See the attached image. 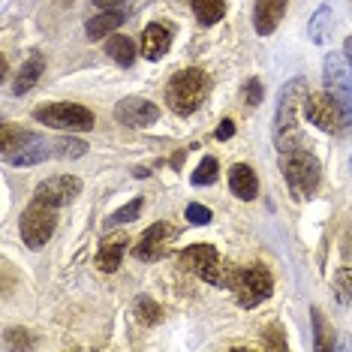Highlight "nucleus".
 I'll use <instances>...</instances> for the list:
<instances>
[{
  "label": "nucleus",
  "mask_w": 352,
  "mask_h": 352,
  "mask_svg": "<svg viewBox=\"0 0 352 352\" xmlns=\"http://www.w3.org/2000/svg\"><path fill=\"white\" fill-rule=\"evenodd\" d=\"M307 97V82L304 78H292L289 85H283L274 111V145L280 154L301 148V133H298V102Z\"/></svg>",
  "instance_id": "obj_1"
},
{
  "label": "nucleus",
  "mask_w": 352,
  "mask_h": 352,
  "mask_svg": "<svg viewBox=\"0 0 352 352\" xmlns=\"http://www.w3.org/2000/svg\"><path fill=\"white\" fill-rule=\"evenodd\" d=\"M208 91H211V78L202 69H181L166 87V100L175 115H193L205 102Z\"/></svg>",
  "instance_id": "obj_2"
},
{
  "label": "nucleus",
  "mask_w": 352,
  "mask_h": 352,
  "mask_svg": "<svg viewBox=\"0 0 352 352\" xmlns=\"http://www.w3.org/2000/svg\"><path fill=\"white\" fill-rule=\"evenodd\" d=\"M280 169H283L286 181H289V187H292L301 199H310V196H314L316 187H319V181H322L319 160H316L314 154H307L304 148L283 154V163H280Z\"/></svg>",
  "instance_id": "obj_3"
},
{
  "label": "nucleus",
  "mask_w": 352,
  "mask_h": 352,
  "mask_svg": "<svg viewBox=\"0 0 352 352\" xmlns=\"http://www.w3.org/2000/svg\"><path fill=\"white\" fill-rule=\"evenodd\" d=\"M54 229H58V211H54V205L43 202V199H34L28 205V211L21 214V241L30 250H39V247L49 244Z\"/></svg>",
  "instance_id": "obj_4"
},
{
  "label": "nucleus",
  "mask_w": 352,
  "mask_h": 352,
  "mask_svg": "<svg viewBox=\"0 0 352 352\" xmlns=\"http://www.w3.org/2000/svg\"><path fill=\"white\" fill-rule=\"evenodd\" d=\"M322 82H325V94L334 97L343 106V111L352 118V60L340 52L325 54L322 63Z\"/></svg>",
  "instance_id": "obj_5"
},
{
  "label": "nucleus",
  "mask_w": 352,
  "mask_h": 352,
  "mask_svg": "<svg viewBox=\"0 0 352 352\" xmlns=\"http://www.w3.org/2000/svg\"><path fill=\"white\" fill-rule=\"evenodd\" d=\"M34 118L45 126L69 130V133H82L94 126V111L78 106V102H49V106H39L34 111Z\"/></svg>",
  "instance_id": "obj_6"
},
{
  "label": "nucleus",
  "mask_w": 352,
  "mask_h": 352,
  "mask_svg": "<svg viewBox=\"0 0 352 352\" xmlns=\"http://www.w3.org/2000/svg\"><path fill=\"white\" fill-rule=\"evenodd\" d=\"M304 118L325 133H340L352 121L340 102L334 97H328V94H307L304 97Z\"/></svg>",
  "instance_id": "obj_7"
},
{
  "label": "nucleus",
  "mask_w": 352,
  "mask_h": 352,
  "mask_svg": "<svg viewBox=\"0 0 352 352\" xmlns=\"http://www.w3.org/2000/svg\"><path fill=\"white\" fill-rule=\"evenodd\" d=\"M232 289H235V298H238L241 307H256V304L271 298V292H274V280H271L268 268L250 265V268L238 271V280H235Z\"/></svg>",
  "instance_id": "obj_8"
},
{
  "label": "nucleus",
  "mask_w": 352,
  "mask_h": 352,
  "mask_svg": "<svg viewBox=\"0 0 352 352\" xmlns=\"http://www.w3.org/2000/svg\"><path fill=\"white\" fill-rule=\"evenodd\" d=\"M175 226L172 223H154L145 235L139 238V244H135V256H139L142 262H157L166 256V247L175 241Z\"/></svg>",
  "instance_id": "obj_9"
},
{
  "label": "nucleus",
  "mask_w": 352,
  "mask_h": 352,
  "mask_svg": "<svg viewBox=\"0 0 352 352\" xmlns=\"http://www.w3.org/2000/svg\"><path fill=\"white\" fill-rule=\"evenodd\" d=\"M78 193H82V181L76 175H54V178L43 181L36 187V199H43V202H49L54 208L69 205Z\"/></svg>",
  "instance_id": "obj_10"
},
{
  "label": "nucleus",
  "mask_w": 352,
  "mask_h": 352,
  "mask_svg": "<svg viewBox=\"0 0 352 352\" xmlns=\"http://www.w3.org/2000/svg\"><path fill=\"white\" fill-rule=\"evenodd\" d=\"M115 118L126 126H135V130H142V126H151L160 118V109L154 106L151 100H142V97H126L115 106Z\"/></svg>",
  "instance_id": "obj_11"
},
{
  "label": "nucleus",
  "mask_w": 352,
  "mask_h": 352,
  "mask_svg": "<svg viewBox=\"0 0 352 352\" xmlns=\"http://www.w3.org/2000/svg\"><path fill=\"white\" fill-rule=\"evenodd\" d=\"M286 3H289V0H256V12H253L256 34H262V36L274 34L280 19H283V12H286Z\"/></svg>",
  "instance_id": "obj_12"
},
{
  "label": "nucleus",
  "mask_w": 352,
  "mask_h": 352,
  "mask_svg": "<svg viewBox=\"0 0 352 352\" xmlns=\"http://www.w3.org/2000/svg\"><path fill=\"white\" fill-rule=\"evenodd\" d=\"M45 157H54V145H49V142L39 139V135H30L21 148L6 154V160H10L12 166H36V163H43Z\"/></svg>",
  "instance_id": "obj_13"
},
{
  "label": "nucleus",
  "mask_w": 352,
  "mask_h": 352,
  "mask_svg": "<svg viewBox=\"0 0 352 352\" xmlns=\"http://www.w3.org/2000/svg\"><path fill=\"white\" fill-rule=\"evenodd\" d=\"M229 187H232V193H235L238 199H244V202H253L256 193H259V181H256V175H253L250 166H244V163L232 166Z\"/></svg>",
  "instance_id": "obj_14"
},
{
  "label": "nucleus",
  "mask_w": 352,
  "mask_h": 352,
  "mask_svg": "<svg viewBox=\"0 0 352 352\" xmlns=\"http://www.w3.org/2000/svg\"><path fill=\"white\" fill-rule=\"evenodd\" d=\"M169 30L163 25H148L145 34H142V54L148 60H160L166 52H169Z\"/></svg>",
  "instance_id": "obj_15"
},
{
  "label": "nucleus",
  "mask_w": 352,
  "mask_h": 352,
  "mask_svg": "<svg viewBox=\"0 0 352 352\" xmlns=\"http://www.w3.org/2000/svg\"><path fill=\"white\" fill-rule=\"evenodd\" d=\"M45 69V58L39 52H34L30 58L25 60V67H21V73L15 76V85H12V94L15 97H21V94H28L30 87H34L39 82V76H43Z\"/></svg>",
  "instance_id": "obj_16"
},
{
  "label": "nucleus",
  "mask_w": 352,
  "mask_h": 352,
  "mask_svg": "<svg viewBox=\"0 0 352 352\" xmlns=\"http://www.w3.org/2000/svg\"><path fill=\"white\" fill-rule=\"evenodd\" d=\"M124 21H126V19H124V12H121V10H102L97 19L87 21V36H91V39L111 36L118 28L124 25Z\"/></svg>",
  "instance_id": "obj_17"
},
{
  "label": "nucleus",
  "mask_w": 352,
  "mask_h": 352,
  "mask_svg": "<svg viewBox=\"0 0 352 352\" xmlns=\"http://www.w3.org/2000/svg\"><path fill=\"white\" fill-rule=\"evenodd\" d=\"M106 52L111 60H118L121 67H130L135 60V43L130 36H121V34H111L109 43H106Z\"/></svg>",
  "instance_id": "obj_18"
},
{
  "label": "nucleus",
  "mask_w": 352,
  "mask_h": 352,
  "mask_svg": "<svg viewBox=\"0 0 352 352\" xmlns=\"http://www.w3.org/2000/svg\"><path fill=\"white\" fill-rule=\"evenodd\" d=\"M124 250H126V238L109 241V244L97 253V268H100V271H106V274L118 271V265H121V259H124Z\"/></svg>",
  "instance_id": "obj_19"
},
{
  "label": "nucleus",
  "mask_w": 352,
  "mask_h": 352,
  "mask_svg": "<svg viewBox=\"0 0 352 352\" xmlns=\"http://www.w3.org/2000/svg\"><path fill=\"white\" fill-rule=\"evenodd\" d=\"M190 3H193L199 25H205V28L217 25L223 19V12H226V3H223V0H190Z\"/></svg>",
  "instance_id": "obj_20"
},
{
  "label": "nucleus",
  "mask_w": 352,
  "mask_h": 352,
  "mask_svg": "<svg viewBox=\"0 0 352 352\" xmlns=\"http://www.w3.org/2000/svg\"><path fill=\"white\" fill-rule=\"evenodd\" d=\"M328 36H331V10L319 6L316 15L310 19V39L322 45V43H328Z\"/></svg>",
  "instance_id": "obj_21"
},
{
  "label": "nucleus",
  "mask_w": 352,
  "mask_h": 352,
  "mask_svg": "<svg viewBox=\"0 0 352 352\" xmlns=\"http://www.w3.org/2000/svg\"><path fill=\"white\" fill-rule=\"evenodd\" d=\"M331 289H334V298H338L340 307H346V304L352 301V268L334 271V283H331Z\"/></svg>",
  "instance_id": "obj_22"
},
{
  "label": "nucleus",
  "mask_w": 352,
  "mask_h": 352,
  "mask_svg": "<svg viewBox=\"0 0 352 352\" xmlns=\"http://www.w3.org/2000/svg\"><path fill=\"white\" fill-rule=\"evenodd\" d=\"M0 139H3V157H6V154H12L15 148L25 145V142L30 139V133L21 130V126H15V124H3V130H0Z\"/></svg>",
  "instance_id": "obj_23"
},
{
  "label": "nucleus",
  "mask_w": 352,
  "mask_h": 352,
  "mask_svg": "<svg viewBox=\"0 0 352 352\" xmlns=\"http://www.w3.org/2000/svg\"><path fill=\"white\" fill-rule=\"evenodd\" d=\"M160 316H163V307H160L154 298L142 295V298L135 301V319H139L142 325H154V322H160Z\"/></svg>",
  "instance_id": "obj_24"
},
{
  "label": "nucleus",
  "mask_w": 352,
  "mask_h": 352,
  "mask_svg": "<svg viewBox=\"0 0 352 352\" xmlns=\"http://www.w3.org/2000/svg\"><path fill=\"white\" fill-rule=\"evenodd\" d=\"M217 172H220V163L214 157H205L202 163L196 166V172L190 175V181L196 184V187H202V184H214L217 181Z\"/></svg>",
  "instance_id": "obj_25"
},
{
  "label": "nucleus",
  "mask_w": 352,
  "mask_h": 352,
  "mask_svg": "<svg viewBox=\"0 0 352 352\" xmlns=\"http://www.w3.org/2000/svg\"><path fill=\"white\" fill-rule=\"evenodd\" d=\"M142 214V199H133L130 205H124L121 211H115L109 217V226H124V223H133Z\"/></svg>",
  "instance_id": "obj_26"
},
{
  "label": "nucleus",
  "mask_w": 352,
  "mask_h": 352,
  "mask_svg": "<svg viewBox=\"0 0 352 352\" xmlns=\"http://www.w3.org/2000/svg\"><path fill=\"white\" fill-rule=\"evenodd\" d=\"M314 325H316V343L314 346L316 349H334V338H331V331H328V322L319 310H314Z\"/></svg>",
  "instance_id": "obj_27"
},
{
  "label": "nucleus",
  "mask_w": 352,
  "mask_h": 352,
  "mask_svg": "<svg viewBox=\"0 0 352 352\" xmlns=\"http://www.w3.org/2000/svg\"><path fill=\"white\" fill-rule=\"evenodd\" d=\"M262 346H265V349H274V352L286 349V331H283L280 325H268L265 331H262Z\"/></svg>",
  "instance_id": "obj_28"
},
{
  "label": "nucleus",
  "mask_w": 352,
  "mask_h": 352,
  "mask_svg": "<svg viewBox=\"0 0 352 352\" xmlns=\"http://www.w3.org/2000/svg\"><path fill=\"white\" fill-rule=\"evenodd\" d=\"M184 217L193 223V226H208V223H211V211L199 202H190L187 208H184Z\"/></svg>",
  "instance_id": "obj_29"
},
{
  "label": "nucleus",
  "mask_w": 352,
  "mask_h": 352,
  "mask_svg": "<svg viewBox=\"0 0 352 352\" xmlns=\"http://www.w3.org/2000/svg\"><path fill=\"white\" fill-rule=\"evenodd\" d=\"M85 142H76V139H60L54 145V157H82L85 154Z\"/></svg>",
  "instance_id": "obj_30"
},
{
  "label": "nucleus",
  "mask_w": 352,
  "mask_h": 352,
  "mask_svg": "<svg viewBox=\"0 0 352 352\" xmlns=\"http://www.w3.org/2000/svg\"><path fill=\"white\" fill-rule=\"evenodd\" d=\"M247 102H250V106H259L262 102V82L259 78H250V82H247Z\"/></svg>",
  "instance_id": "obj_31"
},
{
  "label": "nucleus",
  "mask_w": 352,
  "mask_h": 352,
  "mask_svg": "<svg viewBox=\"0 0 352 352\" xmlns=\"http://www.w3.org/2000/svg\"><path fill=\"white\" fill-rule=\"evenodd\" d=\"M12 331H15V328H12ZM12 331H6V343H10V346H30V340L25 338V334L19 338V334H12Z\"/></svg>",
  "instance_id": "obj_32"
},
{
  "label": "nucleus",
  "mask_w": 352,
  "mask_h": 352,
  "mask_svg": "<svg viewBox=\"0 0 352 352\" xmlns=\"http://www.w3.org/2000/svg\"><path fill=\"white\" fill-rule=\"evenodd\" d=\"M232 133H235V124H232V121H223V124L217 126V139H223V142L232 139Z\"/></svg>",
  "instance_id": "obj_33"
},
{
  "label": "nucleus",
  "mask_w": 352,
  "mask_h": 352,
  "mask_svg": "<svg viewBox=\"0 0 352 352\" xmlns=\"http://www.w3.org/2000/svg\"><path fill=\"white\" fill-rule=\"evenodd\" d=\"M94 3H97L100 10H115V6L121 3V0H94Z\"/></svg>",
  "instance_id": "obj_34"
},
{
  "label": "nucleus",
  "mask_w": 352,
  "mask_h": 352,
  "mask_svg": "<svg viewBox=\"0 0 352 352\" xmlns=\"http://www.w3.org/2000/svg\"><path fill=\"white\" fill-rule=\"evenodd\" d=\"M346 58L352 60V39H346Z\"/></svg>",
  "instance_id": "obj_35"
}]
</instances>
